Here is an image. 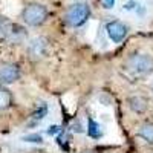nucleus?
Listing matches in <instances>:
<instances>
[{"label": "nucleus", "mask_w": 153, "mask_h": 153, "mask_svg": "<svg viewBox=\"0 0 153 153\" xmlns=\"http://www.w3.org/2000/svg\"><path fill=\"white\" fill-rule=\"evenodd\" d=\"M22 19L29 26H40L48 19V9L45 5L40 3H29L28 6H25L22 12Z\"/></svg>", "instance_id": "1"}, {"label": "nucleus", "mask_w": 153, "mask_h": 153, "mask_svg": "<svg viewBox=\"0 0 153 153\" xmlns=\"http://www.w3.org/2000/svg\"><path fill=\"white\" fill-rule=\"evenodd\" d=\"M126 65L133 74L147 75L153 72V57L147 54H133L127 58Z\"/></svg>", "instance_id": "2"}, {"label": "nucleus", "mask_w": 153, "mask_h": 153, "mask_svg": "<svg viewBox=\"0 0 153 153\" xmlns=\"http://www.w3.org/2000/svg\"><path fill=\"white\" fill-rule=\"evenodd\" d=\"M91 16V8L86 3H75L72 5L68 12H66V22L71 25V26L76 28L81 26V25L86 23V20Z\"/></svg>", "instance_id": "3"}, {"label": "nucleus", "mask_w": 153, "mask_h": 153, "mask_svg": "<svg viewBox=\"0 0 153 153\" xmlns=\"http://www.w3.org/2000/svg\"><path fill=\"white\" fill-rule=\"evenodd\" d=\"M3 35H5V38L9 43L19 45V43L25 42V38H26V31H25V28H22L20 25L11 23V25H6V26H5Z\"/></svg>", "instance_id": "4"}, {"label": "nucleus", "mask_w": 153, "mask_h": 153, "mask_svg": "<svg viewBox=\"0 0 153 153\" xmlns=\"http://www.w3.org/2000/svg\"><path fill=\"white\" fill-rule=\"evenodd\" d=\"M28 52H29L31 58H34V60L43 58L48 54V42H46V38L37 37V38H34V40H31L29 46H28Z\"/></svg>", "instance_id": "5"}, {"label": "nucleus", "mask_w": 153, "mask_h": 153, "mask_svg": "<svg viewBox=\"0 0 153 153\" xmlns=\"http://www.w3.org/2000/svg\"><path fill=\"white\" fill-rule=\"evenodd\" d=\"M106 31H107L109 38H110L113 43H120L123 38L127 35L126 25H123L121 22H117V20L109 22V23L106 25Z\"/></svg>", "instance_id": "6"}, {"label": "nucleus", "mask_w": 153, "mask_h": 153, "mask_svg": "<svg viewBox=\"0 0 153 153\" xmlns=\"http://www.w3.org/2000/svg\"><path fill=\"white\" fill-rule=\"evenodd\" d=\"M20 78V69L16 65H3L0 66V83L11 84Z\"/></svg>", "instance_id": "7"}, {"label": "nucleus", "mask_w": 153, "mask_h": 153, "mask_svg": "<svg viewBox=\"0 0 153 153\" xmlns=\"http://www.w3.org/2000/svg\"><path fill=\"white\" fill-rule=\"evenodd\" d=\"M129 107L135 112V113H144L147 110V100L141 95H132L127 100Z\"/></svg>", "instance_id": "8"}, {"label": "nucleus", "mask_w": 153, "mask_h": 153, "mask_svg": "<svg viewBox=\"0 0 153 153\" xmlns=\"http://www.w3.org/2000/svg\"><path fill=\"white\" fill-rule=\"evenodd\" d=\"M87 135L91 138H94V139H98V138H101V135H103L100 124L95 123L92 118H87Z\"/></svg>", "instance_id": "9"}, {"label": "nucleus", "mask_w": 153, "mask_h": 153, "mask_svg": "<svg viewBox=\"0 0 153 153\" xmlns=\"http://www.w3.org/2000/svg\"><path fill=\"white\" fill-rule=\"evenodd\" d=\"M138 136L143 138L146 143L153 144V124H144L141 129L138 130Z\"/></svg>", "instance_id": "10"}, {"label": "nucleus", "mask_w": 153, "mask_h": 153, "mask_svg": "<svg viewBox=\"0 0 153 153\" xmlns=\"http://www.w3.org/2000/svg\"><path fill=\"white\" fill-rule=\"evenodd\" d=\"M9 104H11V94L8 89L0 86V110L9 107Z\"/></svg>", "instance_id": "11"}, {"label": "nucleus", "mask_w": 153, "mask_h": 153, "mask_svg": "<svg viewBox=\"0 0 153 153\" xmlns=\"http://www.w3.org/2000/svg\"><path fill=\"white\" fill-rule=\"evenodd\" d=\"M46 113H48V106H46L45 103H40V106L37 107V110H35L34 115H32V124L42 121V120L46 117Z\"/></svg>", "instance_id": "12"}, {"label": "nucleus", "mask_w": 153, "mask_h": 153, "mask_svg": "<svg viewBox=\"0 0 153 153\" xmlns=\"http://www.w3.org/2000/svg\"><path fill=\"white\" fill-rule=\"evenodd\" d=\"M23 141H28V143H42V141H43V138H42V135L34 133V135L25 136V138H23Z\"/></svg>", "instance_id": "13"}, {"label": "nucleus", "mask_w": 153, "mask_h": 153, "mask_svg": "<svg viewBox=\"0 0 153 153\" xmlns=\"http://www.w3.org/2000/svg\"><path fill=\"white\" fill-rule=\"evenodd\" d=\"M103 3H104V6H106L107 9H110V8L115 6V0H103Z\"/></svg>", "instance_id": "14"}, {"label": "nucleus", "mask_w": 153, "mask_h": 153, "mask_svg": "<svg viewBox=\"0 0 153 153\" xmlns=\"http://www.w3.org/2000/svg\"><path fill=\"white\" fill-rule=\"evenodd\" d=\"M57 132H60V127H58V126H52V127H51V129L48 130L49 135H55Z\"/></svg>", "instance_id": "15"}, {"label": "nucleus", "mask_w": 153, "mask_h": 153, "mask_svg": "<svg viewBox=\"0 0 153 153\" xmlns=\"http://www.w3.org/2000/svg\"><path fill=\"white\" fill-rule=\"evenodd\" d=\"M3 29H5V20H3L2 16H0V32H3Z\"/></svg>", "instance_id": "16"}, {"label": "nucleus", "mask_w": 153, "mask_h": 153, "mask_svg": "<svg viewBox=\"0 0 153 153\" xmlns=\"http://www.w3.org/2000/svg\"><path fill=\"white\" fill-rule=\"evenodd\" d=\"M81 153H95L94 150H84V152H81Z\"/></svg>", "instance_id": "17"}]
</instances>
